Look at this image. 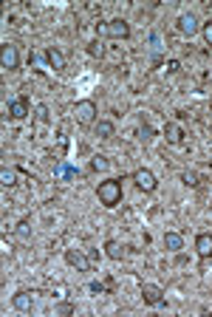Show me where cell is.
Segmentation results:
<instances>
[{"label": "cell", "instance_id": "cell-7", "mask_svg": "<svg viewBox=\"0 0 212 317\" xmlns=\"http://www.w3.org/2000/svg\"><path fill=\"white\" fill-rule=\"evenodd\" d=\"M65 263H68V267H77L79 272H88V269H91V260H88V255H85L82 249H65Z\"/></svg>", "mask_w": 212, "mask_h": 317}, {"label": "cell", "instance_id": "cell-19", "mask_svg": "<svg viewBox=\"0 0 212 317\" xmlns=\"http://www.w3.org/2000/svg\"><path fill=\"white\" fill-rule=\"evenodd\" d=\"M167 139H170L173 144L181 142V130H178V125H170V128H167Z\"/></svg>", "mask_w": 212, "mask_h": 317}, {"label": "cell", "instance_id": "cell-2", "mask_svg": "<svg viewBox=\"0 0 212 317\" xmlns=\"http://www.w3.org/2000/svg\"><path fill=\"white\" fill-rule=\"evenodd\" d=\"M96 102L93 99H79L77 102V108H74V116H77V122L82 125V128H88V125H96Z\"/></svg>", "mask_w": 212, "mask_h": 317}, {"label": "cell", "instance_id": "cell-18", "mask_svg": "<svg viewBox=\"0 0 212 317\" xmlns=\"http://www.w3.org/2000/svg\"><path fill=\"white\" fill-rule=\"evenodd\" d=\"M108 165H111V162H108V156H99V153H96V156L91 159V167H93V170H108Z\"/></svg>", "mask_w": 212, "mask_h": 317}, {"label": "cell", "instance_id": "cell-23", "mask_svg": "<svg viewBox=\"0 0 212 317\" xmlns=\"http://www.w3.org/2000/svg\"><path fill=\"white\" fill-rule=\"evenodd\" d=\"M57 173H60V176H74L77 170H74V167H68V165H60V167H57Z\"/></svg>", "mask_w": 212, "mask_h": 317}, {"label": "cell", "instance_id": "cell-3", "mask_svg": "<svg viewBox=\"0 0 212 317\" xmlns=\"http://www.w3.org/2000/svg\"><path fill=\"white\" fill-rule=\"evenodd\" d=\"M99 34H108V37H113V40H127V37H130V23L122 20V17H113V20L99 26Z\"/></svg>", "mask_w": 212, "mask_h": 317}, {"label": "cell", "instance_id": "cell-22", "mask_svg": "<svg viewBox=\"0 0 212 317\" xmlns=\"http://www.w3.org/2000/svg\"><path fill=\"white\" fill-rule=\"evenodd\" d=\"M204 40H206V45H212V20L204 23Z\"/></svg>", "mask_w": 212, "mask_h": 317}, {"label": "cell", "instance_id": "cell-6", "mask_svg": "<svg viewBox=\"0 0 212 317\" xmlns=\"http://www.w3.org/2000/svg\"><path fill=\"white\" fill-rule=\"evenodd\" d=\"M133 181H136V187L144 190V193H153L155 184H158V181H155V173L147 170V167H139V170L133 173Z\"/></svg>", "mask_w": 212, "mask_h": 317}, {"label": "cell", "instance_id": "cell-15", "mask_svg": "<svg viewBox=\"0 0 212 317\" xmlns=\"http://www.w3.org/2000/svg\"><path fill=\"white\" fill-rule=\"evenodd\" d=\"M105 255L111 260H122V255H125V249H122L116 241H105Z\"/></svg>", "mask_w": 212, "mask_h": 317}, {"label": "cell", "instance_id": "cell-10", "mask_svg": "<svg viewBox=\"0 0 212 317\" xmlns=\"http://www.w3.org/2000/svg\"><path fill=\"white\" fill-rule=\"evenodd\" d=\"M9 116H12V119H26V116H28V102H26V96L9 102Z\"/></svg>", "mask_w": 212, "mask_h": 317}, {"label": "cell", "instance_id": "cell-9", "mask_svg": "<svg viewBox=\"0 0 212 317\" xmlns=\"http://www.w3.org/2000/svg\"><path fill=\"white\" fill-rule=\"evenodd\" d=\"M195 252L201 260L212 258V232H201V235L195 238Z\"/></svg>", "mask_w": 212, "mask_h": 317}, {"label": "cell", "instance_id": "cell-5", "mask_svg": "<svg viewBox=\"0 0 212 317\" xmlns=\"http://www.w3.org/2000/svg\"><path fill=\"white\" fill-rule=\"evenodd\" d=\"M141 297H144V303H147V306H164V303H167V297H164V289L155 286V283H144V286H141Z\"/></svg>", "mask_w": 212, "mask_h": 317}, {"label": "cell", "instance_id": "cell-25", "mask_svg": "<svg viewBox=\"0 0 212 317\" xmlns=\"http://www.w3.org/2000/svg\"><path fill=\"white\" fill-rule=\"evenodd\" d=\"M17 235H20V238H28V224H26V221H20V227H17Z\"/></svg>", "mask_w": 212, "mask_h": 317}, {"label": "cell", "instance_id": "cell-11", "mask_svg": "<svg viewBox=\"0 0 212 317\" xmlns=\"http://www.w3.org/2000/svg\"><path fill=\"white\" fill-rule=\"evenodd\" d=\"M12 306H14L17 311H31L34 300H31V295H28V292H14V295H12Z\"/></svg>", "mask_w": 212, "mask_h": 317}, {"label": "cell", "instance_id": "cell-26", "mask_svg": "<svg viewBox=\"0 0 212 317\" xmlns=\"http://www.w3.org/2000/svg\"><path fill=\"white\" fill-rule=\"evenodd\" d=\"M164 68H167V74H176V71H178V60H170Z\"/></svg>", "mask_w": 212, "mask_h": 317}, {"label": "cell", "instance_id": "cell-13", "mask_svg": "<svg viewBox=\"0 0 212 317\" xmlns=\"http://www.w3.org/2000/svg\"><path fill=\"white\" fill-rule=\"evenodd\" d=\"M164 246H167L170 252H178L184 246V235L181 232H164Z\"/></svg>", "mask_w": 212, "mask_h": 317}, {"label": "cell", "instance_id": "cell-4", "mask_svg": "<svg viewBox=\"0 0 212 317\" xmlns=\"http://www.w3.org/2000/svg\"><path fill=\"white\" fill-rule=\"evenodd\" d=\"M0 65L6 71H17L20 68V51H17V45H12V43L0 45Z\"/></svg>", "mask_w": 212, "mask_h": 317}, {"label": "cell", "instance_id": "cell-12", "mask_svg": "<svg viewBox=\"0 0 212 317\" xmlns=\"http://www.w3.org/2000/svg\"><path fill=\"white\" fill-rule=\"evenodd\" d=\"M45 60H48V65L54 68V71H63L65 68V57H63V51L60 48H48L45 51Z\"/></svg>", "mask_w": 212, "mask_h": 317}, {"label": "cell", "instance_id": "cell-14", "mask_svg": "<svg viewBox=\"0 0 212 317\" xmlns=\"http://www.w3.org/2000/svg\"><path fill=\"white\" fill-rule=\"evenodd\" d=\"M93 130H96V136H99V139H113V133H116L113 122H108V119H99V122L93 125Z\"/></svg>", "mask_w": 212, "mask_h": 317}, {"label": "cell", "instance_id": "cell-21", "mask_svg": "<svg viewBox=\"0 0 212 317\" xmlns=\"http://www.w3.org/2000/svg\"><path fill=\"white\" fill-rule=\"evenodd\" d=\"M54 311H60V314H74V306H71V303H60Z\"/></svg>", "mask_w": 212, "mask_h": 317}, {"label": "cell", "instance_id": "cell-1", "mask_svg": "<svg viewBox=\"0 0 212 317\" xmlns=\"http://www.w3.org/2000/svg\"><path fill=\"white\" fill-rule=\"evenodd\" d=\"M96 195H99V201L105 204V207H116V204L122 201V179H105V181H99Z\"/></svg>", "mask_w": 212, "mask_h": 317}, {"label": "cell", "instance_id": "cell-8", "mask_svg": "<svg viewBox=\"0 0 212 317\" xmlns=\"http://www.w3.org/2000/svg\"><path fill=\"white\" fill-rule=\"evenodd\" d=\"M198 29H201V23H198V17L192 15V12H184V15L178 17V31H181V34L192 37V34H198Z\"/></svg>", "mask_w": 212, "mask_h": 317}, {"label": "cell", "instance_id": "cell-27", "mask_svg": "<svg viewBox=\"0 0 212 317\" xmlns=\"http://www.w3.org/2000/svg\"><path fill=\"white\" fill-rule=\"evenodd\" d=\"M91 54H93V57H99V54H102V45L93 43V45H91Z\"/></svg>", "mask_w": 212, "mask_h": 317}, {"label": "cell", "instance_id": "cell-16", "mask_svg": "<svg viewBox=\"0 0 212 317\" xmlns=\"http://www.w3.org/2000/svg\"><path fill=\"white\" fill-rule=\"evenodd\" d=\"M14 179H17V173H14L12 167H3V170H0V184H3V187H12Z\"/></svg>", "mask_w": 212, "mask_h": 317}, {"label": "cell", "instance_id": "cell-20", "mask_svg": "<svg viewBox=\"0 0 212 317\" xmlns=\"http://www.w3.org/2000/svg\"><path fill=\"white\" fill-rule=\"evenodd\" d=\"M139 139H144V142L153 139V128H150V125H141V128H139Z\"/></svg>", "mask_w": 212, "mask_h": 317}, {"label": "cell", "instance_id": "cell-24", "mask_svg": "<svg viewBox=\"0 0 212 317\" xmlns=\"http://www.w3.org/2000/svg\"><path fill=\"white\" fill-rule=\"evenodd\" d=\"M184 184L195 187V184H198V176H195V173H184Z\"/></svg>", "mask_w": 212, "mask_h": 317}, {"label": "cell", "instance_id": "cell-17", "mask_svg": "<svg viewBox=\"0 0 212 317\" xmlns=\"http://www.w3.org/2000/svg\"><path fill=\"white\" fill-rule=\"evenodd\" d=\"M34 119H37L40 125L48 122V105H37V108H34Z\"/></svg>", "mask_w": 212, "mask_h": 317}]
</instances>
